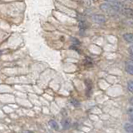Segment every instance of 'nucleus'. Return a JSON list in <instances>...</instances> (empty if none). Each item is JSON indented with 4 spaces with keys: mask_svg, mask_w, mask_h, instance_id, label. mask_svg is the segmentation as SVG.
<instances>
[{
    "mask_svg": "<svg viewBox=\"0 0 133 133\" xmlns=\"http://www.w3.org/2000/svg\"><path fill=\"white\" fill-rule=\"evenodd\" d=\"M100 8H101L103 12H107V14H109L116 12V10L114 9V8L112 7L111 3L101 4V5H100Z\"/></svg>",
    "mask_w": 133,
    "mask_h": 133,
    "instance_id": "nucleus-1",
    "label": "nucleus"
},
{
    "mask_svg": "<svg viewBox=\"0 0 133 133\" xmlns=\"http://www.w3.org/2000/svg\"><path fill=\"white\" fill-rule=\"evenodd\" d=\"M92 1H97V0H92Z\"/></svg>",
    "mask_w": 133,
    "mask_h": 133,
    "instance_id": "nucleus-18",
    "label": "nucleus"
},
{
    "mask_svg": "<svg viewBox=\"0 0 133 133\" xmlns=\"http://www.w3.org/2000/svg\"><path fill=\"white\" fill-rule=\"evenodd\" d=\"M48 123H49V126L51 127L52 129H54L55 131H58V130H59V126H58V124H57V122H56V121L50 120Z\"/></svg>",
    "mask_w": 133,
    "mask_h": 133,
    "instance_id": "nucleus-6",
    "label": "nucleus"
},
{
    "mask_svg": "<svg viewBox=\"0 0 133 133\" xmlns=\"http://www.w3.org/2000/svg\"><path fill=\"white\" fill-rule=\"evenodd\" d=\"M71 102H72L74 106H76V107H77V106H79V102L77 101V100H75V99H72L71 100Z\"/></svg>",
    "mask_w": 133,
    "mask_h": 133,
    "instance_id": "nucleus-13",
    "label": "nucleus"
},
{
    "mask_svg": "<svg viewBox=\"0 0 133 133\" xmlns=\"http://www.w3.org/2000/svg\"><path fill=\"white\" fill-rule=\"evenodd\" d=\"M128 116H129V120L131 124H133V107H131L128 109Z\"/></svg>",
    "mask_w": 133,
    "mask_h": 133,
    "instance_id": "nucleus-9",
    "label": "nucleus"
},
{
    "mask_svg": "<svg viewBox=\"0 0 133 133\" xmlns=\"http://www.w3.org/2000/svg\"><path fill=\"white\" fill-rule=\"evenodd\" d=\"M87 28V25L84 22H80V23H79V28H80L81 31H84L85 29Z\"/></svg>",
    "mask_w": 133,
    "mask_h": 133,
    "instance_id": "nucleus-11",
    "label": "nucleus"
},
{
    "mask_svg": "<svg viewBox=\"0 0 133 133\" xmlns=\"http://www.w3.org/2000/svg\"><path fill=\"white\" fill-rule=\"evenodd\" d=\"M62 127H63L64 129H68L70 127V126H71L70 119H64L62 122Z\"/></svg>",
    "mask_w": 133,
    "mask_h": 133,
    "instance_id": "nucleus-8",
    "label": "nucleus"
},
{
    "mask_svg": "<svg viewBox=\"0 0 133 133\" xmlns=\"http://www.w3.org/2000/svg\"><path fill=\"white\" fill-rule=\"evenodd\" d=\"M130 104L133 107V97H131L130 98Z\"/></svg>",
    "mask_w": 133,
    "mask_h": 133,
    "instance_id": "nucleus-15",
    "label": "nucleus"
},
{
    "mask_svg": "<svg viewBox=\"0 0 133 133\" xmlns=\"http://www.w3.org/2000/svg\"><path fill=\"white\" fill-rule=\"evenodd\" d=\"M126 71L128 74L133 76V60H129L126 65Z\"/></svg>",
    "mask_w": 133,
    "mask_h": 133,
    "instance_id": "nucleus-4",
    "label": "nucleus"
},
{
    "mask_svg": "<svg viewBox=\"0 0 133 133\" xmlns=\"http://www.w3.org/2000/svg\"><path fill=\"white\" fill-rule=\"evenodd\" d=\"M123 38L127 43L133 44V33H125L123 35Z\"/></svg>",
    "mask_w": 133,
    "mask_h": 133,
    "instance_id": "nucleus-5",
    "label": "nucleus"
},
{
    "mask_svg": "<svg viewBox=\"0 0 133 133\" xmlns=\"http://www.w3.org/2000/svg\"><path fill=\"white\" fill-rule=\"evenodd\" d=\"M23 133H34V132H32V131H24Z\"/></svg>",
    "mask_w": 133,
    "mask_h": 133,
    "instance_id": "nucleus-16",
    "label": "nucleus"
},
{
    "mask_svg": "<svg viewBox=\"0 0 133 133\" xmlns=\"http://www.w3.org/2000/svg\"><path fill=\"white\" fill-rule=\"evenodd\" d=\"M124 129L128 133H133V124L126 123L124 125Z\"/></svg>",
    "mask_w": 133,
    "mask_h": 133,
    "instance_id": "nucleus-7",
    "label": "nucleus"
},
{
    "mask_svg": "<svg viewBox=\"0 0 133 133\" xmlns=\"http://www.w3.org/2000/svg\"><path fill=\"white\" fill-rule=\"evenodd\" d=\"M122 14L128 18H133V9L130 8H124L122 11Z\"/></svg>",
    "mask_w": 133,
    "mask_h": 133,
    "instance_id": "nucleus-3",
    "label": "nucleus"
},
{
    "mask_svg": "<svg viewBox=\"0 0 133 133\" xmlns=\"http://www.w3.org/2000/svg\"><path fill=\"white\" fill-rule=\"evenodd\" d=\"M129 53H130V57H131V59L133 60V45L131 46L130 48H129Z\"/></svg>",
    "mask_w": 133,
    "mask_h": 133,
    "instance_id": "nucleus-12",
    "label": "nucleus"
},
{
    "mask_svg": "<svg viewBox=\"0 0 133 133\" xmlns=\"http://www.w3.org/2000/svg\"><path fill=\"white\" fill-rule=\"evenodd\" d=\"M92 21L96 23H98V24H103L106 23V17L104 15L102 14H95L92 16Z\"/></svg>",
    "mask_w": 133,
    "mask_h": 133,
    "instance_id": "nucleus-2",
    "label": "nucleus"
},
{
    "mask_svg": "<svg viewBox=\"0 0 133 133\" xmlns=\"http://www.w3.org/2000/svg\"><path fill=\"white\" fill-rule=\"evenodd\" d=\"M105 1L107 2V3H116V2H118L119 0H105Z\"/></svg>",
    "mask_w": 133,
    "mask_h": 133,
    "instance_id": "nucleus-14",
    "label": "nucleus"
},
{
    "mask_svg": "<svg viewBox=\"0 0 133 133\" xmlns=\"http://www.w3.org/2000/svg\"><path fill=\"white\" fill-rule=\"evenodd\" d=\"M127 88L130 92L133 93V81L132 80H130L127 82Z\"/></svg>",
    "mask_w": 133,
    "mask_h": 133,
    "instance_id": "nucleus-10",
    "label": "nucleus"
},
{
    "mask_svg": "<svg viewBox=\"0 0 133 133\" xmlns=\"http://www.w3.org/2000/svg\"><path fill=\"white\" fill-rule=\"evenodd\" d=\"M128 1H131V2H133V0H128Z\"/></svg>",
    "mask_w": 133,
    "mask_h": 133,
    "instance_id": "nucleus-17",
    "label": "nucleus"
}]
</instances>
